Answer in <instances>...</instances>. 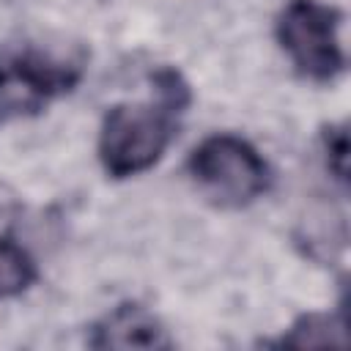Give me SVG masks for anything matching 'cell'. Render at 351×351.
I'll return each mask as SVG.
<instances>
[{
	"label": "cell",
	"instance_id": "3",
	"mask_svg": "<svg viewBox=\"0 0 351 351\" xmlns=\"http://www.w3.org/2000/svg\"><path fill=\"white\" fill-rule=\"evenodd\" d=\"M340 16L318 0H293L277 22V36L293 66L313 80H332L343 69Z\"/></svg>",
	"mask_w": 351,
	"mask_h": 351
},
{
	"label": "cell",
	"instance_id": "5",
	"mask_svg": "<svg viewBox=\"0 0 351 351\" xmlns=\"http://www.w3.org/2000/svg\"><path fill=\"white\" fill-rule=\"evenodd\" d=\"M93 346L107 348H159V346H170V340L165 337V329L159 326V321L154 315H148L145 310L126 304L118 307L112 315L104 318V324L96 326V337Z\"/></svg>",
	"mask_w": 351,
	"mask_h": 351
},
{
	"label": "cell",
	"instance_id": "4",
	"mask_svg": "<svg viewBox=\"0 0 351 351\" xmlns=\"http://www.w3.org/2000/svg\"><path fill=\"white\" fill-rule=\"evenodd\" d=\"M80 66L38 49H16L0 55V112L41 110L58 93L71 90Z\"/></svg>",
	"mask_w": 351,
	"mask_h": 351
},
{
	"label": "cell",
	"instance_id": "2",
	"mask_svg": "<svg viewBox=\"0 0 351 351\" xmlns=\"http://www.w3.org/2000/svg\"><path fill=\"white\" fill-rule=\"evenodd\" d=\"M195 181L225 206H247L269 186L263 156L236 134H214L203 140L189 159Z\"/></svg>",
	"mask_w": 351,
	"mask_h": 351
},
{
	"label": "cell",
	"instance_id": "6",
	"mask_svg": "<svg viewBox=\"0 0 351 351\" xmlns=\"http://www.w3.org/2000/svg\"><path fill=\"white\" fill-rule=\"evenodd\" d=\"M36 280L33 258L11 239L0 236V299L16 296Z\"/></svg>",
	"mask_w": 351,
	"mask_h": 351
},
{
	"label": "cell",
	"instance_id": "1",
	"mask_svg": "<svg viewBox=\"0 0 351 351\" xmlns=\"http://www.w3.org/2000/svg\"><path fill=\"white\" fill-rule=\"evenodd\" d=\"M186 104V85L176 71L156 77V99L115 104L101 123L99 156L110 176L126 178L159 162L176 132V115Z\"/></svg>",
	"mask_w": 351,
	"mask_h": 351
}]
</instances>
